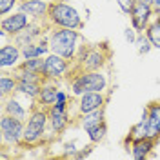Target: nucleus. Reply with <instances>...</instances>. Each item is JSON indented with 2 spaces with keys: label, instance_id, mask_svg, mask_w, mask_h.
<instances>
[{
  "label": "nucleus",
  "instance_id": "f257e3e1",
  "mask_svg": "<svg viewBox=\"0 0 160 160\" xmlns=\"http://www.w3.org/2000/svg\"><path fill=\"white\" fill-rule=\"evenodd\" d=\"M111 48L108 42L98 44H84L80 46L77 57L73 60V69L78 71H100L111 60Z\"/></svg>",
  "mask_w": 160,
  "mask_h": 160
},
{
  "label": "nucleus",
  "instance_id": "f03ea898",
  "mask_svg": "<svg viewBox=\"0 0 160 160\" xmlns=\"http://www.w3.org/2000/svg\"><path fill=\"white\" fill-rule=\"evenodd\" d=\"M49 128V115L48 108L40 106L33 100L29 108V117L26 120V129L20 148H38L46 138V131Z\"/></svg>",
  "mask_w": 160,
  "mask_h": 160
},
{
  "label": "nucleus",
  "instance_id": "7ed1b4c3",
  "mask_svg": "<svg viewBox=\"0 0 160 160\" xmlns=\"http://www.w3.org/2000/svg\"><path fill=\"white\" fill-rule=\"evenodd\" d=\"M80 31L78 29H66V28H51L48 33V44L49 53H57L64 58L75 60L80 49Z\"/></svg>",
  "mask_w": 160,
  "mask_h": 160
},
{
  "label": "nucleus",
  "instance_id": "20e7f679",
  "mask_svg": "<svg viewBox=\"0 0 160 160\" xmlns=\"http://www.w3.org/2000/svg\"><path fill=\"white\" fill-rule=\"evenodd\" d=\"M66 82L69 84L73 97H80L89 91H106L108 89V77L104 69L100 71H78L71 69Z\"/></svg>",
  "mask_w": 160,
  "mask_h": 160
},
{
  "label": "nucleus",
  "instance_id": "39448f33",
  "mask_svg": "<svg viewBox=\"0 0 160 160\" xmlns=\"http://www.w3.org/2000/svg\"><path fill=\"white\" fill-rule=\"evenodd\" d=\"M46 22L49 24V28H66V29H78V31L84 28V20L80 17V13L73 6L66 4L64 0L49 2Z\"/></svg>",
  "mask_w": 160,
  "mask_h": 160
},
{
  "label": "nucleus",
  "instance_id": "423d86ee",
  "mask_svg": "<svg viewBox=\"0 0 160 160\" xmlns=\"http://www.w3.org/2000/svg\"><path fill=\"white\" fill-rule=\"evenodd\" d=\"M24 129H26V122L11 117L8 113H2L0 117V137H2V146H15L20 148L22 138H24Z\"/></svg>",
  "mask_w": 160,
  "mask_h": 160
},
{
  "label": "nucleus",
  "instance_id": "0eeeda50",
  "mask_svg": "<svg viewBox=\"0 0 160 160\" xmlns=\"http://www.w3.org/2000/svg\"><path fill=\"white\" fill-rule=\"evenodd\" d=\"M69 102H57V104H53V106L48 108V115H49V129L53 131L55 135H62V133L71 126V122H73Z\"/></svg>",
  "mask_w": 160,
  "mask_h": 160
},
{
  "label": "nucleus",
  "instance_id": "6e6552de",
  "mask_svg": "<svg viewBox=\"0 0 160 160\" xmlns=\"http://www.w3.org/2000/svg\"><path fill=\"white\" fill-rule=\"evenodd\" d=\"M73 69V60L64 58L57 53H49L46 57V68H44V78L46 80H66Z\"/></svg>",
  "mask_w": 160,
  "mask_h": 160
},
{
  "label": "nucleus",
  "instance_id": "1a4fd4ad",
  "mask_svg": "<svg viewBox=\"0 0 160 160\" xmlns=\"http://www.w3.org/2000/svg\"><path fill=\"white\" fill-rule=\"evenodd\" d=\"M108 98L109 97L106 95V91H89V93H84L80 97H71V102L77 108V115H80V113H89V111L106 108Z\"/></svg>",
  "mask_w": 160,
  "mask_h": 160
},
{
  "label": "nucleus",
  "instance_id": "9d476101",
  "mask_svg": "<svg viewBox=\"0 0 160 160\" xmlns=\"http://www.w3.org/2000/svg\"><path fill=\"white\" fill-rule=\"evenodd\" d=\"M31 22L29 15H26L24 11H18V13H13V15H6L4 18L0 20V29H2V35L4 37H15L18 35L22 29L28 28V24Z\"/></svg>",
  "mask_w": 160,
  "mask_h": 160
},
{
  "label": "nucleus",
  "instance_id": "9b49d317",
  "mask_svg": "<svg viewBox=\"0 0 160 160\" xmlns=\"http://www.w3.org/2000/svg\"><path fill=\"white\" fill-rule=\"evenodd\" d=\"M153 15H155V13H153V8H151V6H146V4L137 2V4H135V8H133V11L129 13L131 26L138 31V33H144L146 28L149 26Z\"/></svg>",
  "mask_w": 160,
  "mask_h": 160
},
{
  "label": "nucleus",
  "instance_id": "f8f14e48",
  "mask_svg": "<svg viewBox=\"0 0 160 160\" xmlns=\"http://www.w3.org/2000/svg\"><path fill=\"white\" fill-rule=\"evenodd\" d=\"M100 122H106V108L89 111V113H80L77 117H73L71 126H77V128H82L84 131H89L91 128H95Z\"/></svg>",
  "mask_w": 160,
  "mask_h": 160
},
{
  "label": "nucleus",
  "instance_id": "ddd939ff",
  "mask_svg": "<svg viewBox=\"0 0 160 160\" xmlns=\"http://www.w3.org/2000/svg\"><path fill=\"white\" fill-rule=\"evenodd\" d=\"M157 144L158 142L155 138L148 137V138H142V140H137V142L129 144L126 149L131 151V157L135 160H146V158H149V157H153V151L157 148Z\"/></svg>",
  "mask_w": 160,
  "mask_h": 160
},
{
  "label": "nucleus",
  "instance_id": "4468645a",
  "mask_svg": "<svg viewBox=\"0 0 160 160\" xmlns=\"http://www.w3.org/2000/svg\"><path fill=\"white\" fill-rule=\"evenodd\" d=\"M24 60L22 57V49H20L17 44H4L2 46V49H0V66H2V69H6V68H17L20 62Z\"/></svg>",
  "mask_w": 160,
  "mask_h": 160
},
{
  "label": "nucleus",
  "instance_id": "2eb2a0df",
  "mask_svg": "<svg viewBox=\"0 0 160 160\" xmlns=\"http://www.w3.org/2000/svg\"><path fill=\"white\" fill-rule=\"evenodd\" d=\"M48 8H49V2H44V0H20L18 4V9L29 15L31 20H44L48 15Z\"/></svg>",
  "mask_w": 160,
  "mask_h": 160
},
{
  "label": "nucleus",
  "instance_id": "dca6fc26",
  "mask_svg": "<svg viewBox=\"0 0 160 160\" xmlns=\"http://www.w3.org/2000/svg\"><path fill=\"white\" fill-rule=\"evenodd\" d=\"M58 82L57 80H44L42 82V88H40V93L37 97V104L44 106V108H49L53 104H57V98H58Z\"/></svg>",
  "mask_w": 160,
  "mask_h": 160
},
{
  "label": "nucleus",
  "instance_id": "f3484780",
  "mask_svg": "<svg viewBox=\"0 0 160 160\" xmlns=\"http://www.w3.org/2000/svg\"><path fill=\"white\" fill-rule=\"evenodd\" d=\"M148 137H151L149 135V122H148V115L144 113L142 118H140L135 126H131L129 133L126 135V138H124V148H128L129 144L137 142V140L148 138Z\"/></svg>",
  "mask_w": 160,
  "mask_h": 160
},
{
  "label": "nucleus",
  "instance_id": "a211bd4d",
  "mask_svg": "<svg viewBox=\"0 0 160 160\" xmlns=\"http://www.w3.org/2000/svg\"><path fill=\"white\" fill-rule=\"evenodd\" d=\"M144 113L148 115L151 138H155L158 142L160 140V102H149V104L146 106Z\"/></svg>",
  "mask_w": 160,
  "mask_h": 160
},
{
  "label": "nucleus",
  "instance_id": "6ab92c4d",
  "mask_svg": "<svg viewBox=\"0 0 160 160\" xmlns=\"http://www.w3.org/2000/svg\"><path fill=\"white\" fill-rule=\"evenodd\" d=\"M2 102H4V106H2V113H8V115H11V117H15V118H18V120H24V122L28 120L29 111L26 109L18 100H15V97L2 98Z\"/></svg>",
  "mask_w": 160,
  "mask_h": 160
},
{
  "label": "nucleus",
  "instance_id": "aec40b11",
  "mask_svg": "<svg viewBox=\"0 0 160 160\" xmlns=\"http://www.w3.org/2000/svg\"><path fill=\"white\" fill-rule=\"evenodd\" d=\"M17 88H18V78L15 73H2L0 77V93H2V98H9L17 93Z\"/></svg>",
  "mask_w": 160,
  "mask_h": 160
},
{
  "label": "nucleus",
  "instance_id": "412c9836",
  "mask_svg": "<svg viewBox=\"0 0 160 160\" xmlns=\"http://www.w3.org/2000/svg\"><path fill=\"white\" fill-rule=\"evenodd\" d=\"M40 88H42V84L40 82H26V80H18V88H17V93L20 95H24V97H28L31 100H37L40 93Z\"/></svg>",
  "mask_w": 160,
  "mask_h": 160
},
{
  "label": "nucleus",
  "instance_id": "4be33fe9",
  "mask_svg": "<svg viewBox=\"0 0 160 160\" xmlns=\"http://www.w3.org/2000/svg\"><path fill=\"white\" fill-rule=\"evenodd\" d=\"M144 33L153 44V48H160V17H155V20H151Z\"/></svg>",
  "mask_w": 160,
  "mask_h": 160
},
{
  "label": "nucleus",
  "instance_id": "5701e85b",
  "mask_svg": "<svg viewBox=\"0 0 160 160\" xmlns=\"http://www.w3.org/2000/svg\"><path fill=\"white\" fill-rule=\"evenodd\" d=\"M88 133V137H89L91 144H98V142H102V140L106 138V135H108V124L106 122H100V124H97L95 128H91L89 131H86Z\"/></svg>",
  "mask_w": 160,
  "mask_h": 160
},
{
  "label": "nucleus",
  "instance_id": "b1692460",
  "mask_svg": "<svg viewBox=\"0 0 160 160\" xmlns=\"http://www.w3.org/2000/svg\"><path fill=\"white\" fill-rule=\"evenodd\" d=\"M137 44H138V53L140 55L149 53V49L153 48V44H151L149 38L146 37V33H138V37H137Z\"/></svg>",
  "mask_w": 160,
  "mask_h": 160
},
{
  "label": "nucleus",
  "instance_id": "393cba45",
  "mask_svg": "<svg viewBox=\"0 0 160 160\" xmlns=\"http://www.w3.org/2000/svg\"><path fill=\"white\" fill-rule=\"evenodd\" d=\"M17 4H20V0H0V15L6 17Z\"/></svg>",
  "mask_w": 160,
  "mask_h": 160
},
{
  "label": "nucleus",
  "instance_id": "a878e982",
  "mask_svg": "<svg viewBox=\"0 0 160 160\" xmlns=\"http://www.w3.org/2000/svg\"><path fill=\"white\" fill-rule=\"evenodd\" d=\"M117 4H118L120 11L124 15H129L133 11V8H135V4H137V0H117Z\"/></svg>",
  "mask_w": 160,
  "mask_h": 160
},
{
  "label": "nucleus",
  "instance_id": "bb28decb",
  "mask_svg": "<svg viewBox=\"0 0 160 160\" xmlns=\"http://www.w3.org/2000/svg\"><path fill=\"white\" fill-rule=\"evenodd\" d=\"M153 13H155L157 17H160V0H155V2H153Z\"/></svg>",
  "mask_w": 160,
  "mask_h": 160
},
{
  "label": "nucleus",
  "instance_id": "cd10ccee",
  "mask_svg": "<svg viewBox=\"0 0 160 160\" xmlns=\"http://www.w3.org/2000/svg\"><path fill=\"white\" fill-rule=\"evenodd\" d=\"M137 2H140V4H146V6H151V8H153V2H155V0H137Z\"/></svg>",
  "mask_w": 160,
  "mask_h": 160
}]
</instances>
